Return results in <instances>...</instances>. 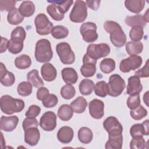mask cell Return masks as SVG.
I'll list each match as a JSON object with an SVG mask.
<instances>
[{"label": "cell", "instance_id": "cell-1", "mask_svg": "<svg viewBox=\"0 0 149 149\" xmlns=\"http://www.w3.org/2000/svg\"><path fill=\"white\" fill-rule=\"evenodd\" d=\"M104 28L110 34V40L114 46L120 48L126 44V36L118 23L111 20L106 21L104 24Z\"/></svg>", "mask_w": 149, "mask_h": 149}, {"label": "cell", "instance_id": "cell-2", "mask_svg": "<svg viewBox=\"0 0 149 149\" xmlns=\"http://www.w3.org/2000/svg\"><path fill=\"white\" fill-rule=\"evenodd\" d=\"M24 102L21 99H16L9 95H2L0 100L2 112L7 115L21 112L24 108Z\"/></svg>", "mask_w": 149, "mask_h": 149}, {"label": "cell", "instance_id": "cell-3", "mask_svg": "<svg viewBox=\"0 0 149 149\" xmlns=\"http://www.w3.org/2000/svg\"><path fill=\"white\" fill-rule=\"evenodd\" d=\"M34 54L36 61L39 62L50 61L53 57V51L49 41L45 38L39 40L36 44Z\"/></svg>", "mask_w": 149, "mask_h": 149}, {"label": "cell", "instance_id": "cell-4", "mask_svg": "<svg viewBox=\"0 0 149 149\" xmlns=\"http://www.w3.org/2000/svg\"><path fill=\"white\" fill-rule=\"evenodd\" d=\"M110 51V47L107 44H91L87 48L86 55L91 59L97 61L101 58L108 55Z\"/></svg>", "mask_w": 149, "mask_h": 149}, {"label": "cell", "instance_id": "cell-5", "mask_svg": "<svg viewBox=\"0 0 149 149\" xmlns=\"http://www.w3.org/2000/svg\"><path fill=\"white\" fill-rule=\"evenodd\" d=\"M87 16V9L86 2L81 0H77L70 13V20L74 23L83 22Z\"/></svg>", "mask_w": 149, "mask_h": 149}, {"label": "cell", "instance_id": "cell-6", "mask_svg": "<svg viewBox=\"0 0 149 149\" xmlns=\"http://www.w3.org/2000/svg\"><path fill=\"white\" fill-rule=\"evenodd\" d=\"M56 51L61 61L65 65L72 64L75 61V55L70 45L65 42L58 44Z\"/></svg>", "mask_w": 149, "mask_h": 149}, {"label": "cell", "instance_id": "cell-7", "mask_svg": "<svg viewBox=\"0 0 149 149\" xmlns=\"http://www.w3.org/2000/svg\"><path fill=\"white\" fill-rule=\"evenodd\" d=\"M109 95L111 97H118L120 95L125 88V81L118 74H112L108 81Z\"/></svg>", "mask_w": 149, "mask_h": 149}, {"label": "cell", "instance_id": "cell-8", "mask_svg": "<svg viewBox=\"0 0 149 149\" xmlns=\"http://www.w3.org/2000/svg\"><path fill=\"white\" fill-rule=\"evenodd\" d=\"M36 32L40 35H48L51 33L54 27L48 17L44 13L38 14L34 19Z\"/></svg>", "mask_w": 149, "mask_h": 149}, {"label": "cell", "instance_id": "cell-9", "mask_svg": "<svg viewBox=\"0 0 149 149\" xmlns=\"http://www.w3.org/2000/svg\"><path fill=\"white\" fill-rule=\"evenodd\" d=\"M97 29V25L94 23L86 22L83 23L80 29L83 40L87 42L95 41L98 37Z\"/></svg>", "mask_w": 149, "mask_h": 149}, {"label": "cell", "instance_id": "cell-10", "mask_svg": "<svg viewBox=\"0 0 149 149\" xmlns=\"http://www.w3.org/2000/svg\"><path fill=\"white\" fill-rule=\"evenodd\" d=\"M143 59L140 56L131 55L120 62L119 69L123 73H128L130 70H134L140 68Z\"/></svg>", "mask_w": 149, "mask_h": 149}, {"label": "cell", "instance_id": "cell-11", "mask_svg": "<svg viewBox=\"0 0 149 149\" xmlns=\"http://www.w3.org/2000/svg\"><path fill=\"white\" fill-rule=\"evenodd\" d=\"M40 126L45 131L54 130L56 126V115L52 111L45 112L40 120Z\"/></svg>", "mask_w": 149, "mask_h": 149}, {"label": "cell", "instance_id": "cell-12", "mask_svg": "<svg viewBox=\"0 0 149 149\" xmlns=\"http://www.w3.org/2000/svg\"><path fill=\"white\" fill-rule=\"evenodd\" d=\"M89 113L91 116L95 119H101L104 115V104L98 99H93L88 105Z\"/></svg>", "mask_w": 149, "mask_h": 149}, {"label": "cell", "instance_id": "cell-13", "mask_svg": "<svg viewBox=\"0 0 149 149\" xmlns=\"http://www.w3.org/2000/svg\"><path fill=\"white\" fill-rule=\"evenodd\" d=\"M97 61H94L88 57L86 54L83 58V65L80 68L81 74L86 77L93 76L96 72Z\"/></svg>", "mask_w": 149, "mask_h": 149}, {"label": "cell", "instance_id": "cell-14", "mask_svg": "<svg viewBox=\"0 0 149 149\" xmlns=\"http://www.w3.org/2000/svg\"><path fill=\"white\" fill-rule=\"evenodd\" d=\"M18 122L19 118L17 116H2L0 121L1 130L5 132H12L16 127Z\"/></svg>", "mask_w": 149, "mask_h": 149}, {"label": "cell", "instance_id": "cell-15", "mask_svg": "<svg viewBox=\"0 0 149 149\" xmlns=\"http://www.w3.org/2000/svg\"><path fill=\"white\" fill-rule=\"evenodd\" d=\"M143 89L140 78L134 75L132 76L128 79V84L127 86V94L130 95L139 94Z\"/></svg>", "mask_w": 149, "mask_h": 149}, {"label": "cell", "instance_id": "cell-16", "mask_svg": "<svg viewBox=\"0 0 149 149\" xmlns=\"http://www.w3.org/2000/svg\"><path fill=\"white\" fill-rule=\"evenodd\" d=\"M0 81L3 86L6 87L11 86L15 82L14 74L7 70L2 62L0 63Z\"/></svg>", "mask_w": 149, "mask_h": 149}, {"label": "cell", "instance_id": "cell-17", "mask_svg": "<svg viewBox=\"0 0 149 149\" xmlns=\"http://www.w3.org/2000/svg\"><path fill=\"white\" fill-rule=\"evenodd\" d=\"M40 139V133L38 127H31L24 131V141L30 146L37 144Z\"/></svg>", "mask_w": 149, "mask_h": 149}, {"label": "cell", "instance_id": "cell-18", "mask_svg": "<svg viewBox=\"0 0 149 149\" xmlns=\"http://www.w3.org/2000/svg\"><path fill=\"white\" fill-rule=\"evenodd\" d=\"M123 144L122 133L109 134L108 140L105 143L106 149H121Z\"/></svg>", "mask_w": 149, "mask_h": 149}, {"label": "cell", "instance_id": "cell-19", "mask_svg": "<svg viewBox=\"0 0 149 149\" xmlns=\"http://www.w3.org/2000/svg\"><path fill=\"white\" fill-rule=\"evenodd\" d=\"M41 73L42 78L47 81H54L57 76L55 68L50 63H45L42 66Z\"/></svg>", "mask_w": 149, "mask_h": 149}, {"label": "cell", "instance_id": "cell-20", "mask_svg": "<svg viewBox=\"0 0 149 149\" xmlns=\"http://www.w3.org/2000/svg\"><path fill=\"white\" fill-rule=\"evenodd\" d=\"M73 136V130L69 126H65L61 127L57 133L58 140L63 144H68L71 142Z\"/></svg>", "mask_w": 149, "mask_h": 149}, {"label": "cell", "instance_id": "cell-21", "mask_svg": "<svg viewBox=\"0 0 149 149\" xmlns=\"http://www.w3.org/2000/svg\"><path fill=\"white\" fill-rule=\"evenodd\" d=\"M103 126L108 133L114 131H123V127L118 119L114 116H109L103 123Z\"/></svg>", "mask_w": 149, "mask_h": 149}, {"label": "cell", "instance_id": "cell-22", "mask_svg": "<svg viewBox=\"0 0 149 149\" xmlns=\"http://www.w3.org/2000/svg\"><path fill=\"white\" fill-rule=\"evenodd\" d=\"M62 77L67 84H73L78 79V74L76 71L72 68H65L62 70Z\"/></svg>", "mask_w": 149, "mask_h": 149}, {"label": "cell", "instance_id": "cell-23", "mask_svg": "<svg viewBox=\"0 0 149 149\" xmlns=\"http://www.w3.org/2000/svg\"><path fill=\"white\" fill-rule=\"evenodd\" d=\"M125 6L131 12L139 13L143 10L145 6V1L143 0H126L125 1Z\"/></svg>", "mask_w": 149, "mask_h": 149}, {"label": "cell", "instance_id": "cell-24", "mask_svg": "<svg viewBox=\"0 0 149 149\" xmlns=\"http://www.w3.org/2000/svg\"><path fill=\"white\" fill-rule=\"evenodd\" d=\"M126 24L129 26L134 27L139 26L141 28H144L146 26V22L145 21L143 16L141 15H136L134 16H128L125 19Z\"/></svg>", "mask_w": 149, "mask_h": 149}, {"label": "cell", "instance_id": "cell-25", "mask_svg": "<svg viewBox=\"0 0 149 149\" xmlns=\"http://www.w3.org/2000/svg\"><path fill=\"white\" fill-rule=\"evenodd\" d=\"M18 9L23 17H30L34 14L36 8L33 2L24 1L20 5Z\"/></svg>", "mask_w": 149, "mask_h": 149}, {"label": "cell", "instance_id": "cell-26", "mask_svg": "<svg viewBox=\"0 0 149 149\" xmlns=\"http://www.w3.org/2000/svg\"><path fill=\"white\" fill-rule=\"evenodd\" d=\"M27 80L33 86L37 88L42 87L44 84L43 80L39 76L38 71L36 69H33L27 74Z\"/></svg>", "mask_w": 149, "mask_h": 149}, {"label": "cell", "instance_id": "cell-27", "mask_svg": "<svg viewBox=\"0 0 149 149\" xmlns=\"http://www.w3.org/2000/svg\"><path fill=\"white\" fill-rule=\"evenodd\" d=\"M70 106L73 112L77 113H81L86 111L87 102L83 97L79 96L71 102Z\"/></svg>", "mask_w": 149, "mask_h": 149}, {"label": "cell", "instance_id": "cell-28", "mask_svg": "<svg viewBox=\"0 0 149 149\" xmlns=\"http://www.w3.org/2000/svg\"><path fill=\"white\" fill-rule=\"evenodd\" d=\"M126 50L129 55H137L143 50V44L140 41H129L126 44Z\"/></svg>", "mask_w": 149, "mask_h": 149}, {"label": "cell", "instance_id": "cell-29", "mask_svg": "<svg viewBox=\"0 0 149 149\" xmlns=\"http://www.w3.org/2000/svg\"><path fill=\"white\" fill-rule=\"evenodd\" d=\"M77 136L79 141L83 144L90 143L93 137V134L92 130L87 127H81L78 130Z\"/></svg>", "mask_w": 149, "mask_h": 149}, {"label": "cell", "instance_id": "cell-30", "mask_svg": "<svg viewBox=\"0 0 149 149\" xmlns=\"http://www.w3.org/2000/svg\"><path fill=\"white\" fill-rule=\"evenodd\" d=\"M73 111L70 105L68 104H63L61 105L57 112V115L59 118L63 121L70 120L73 116Z\"/></svg>", "mask_w": 149, "mask_h": 149}, {"label": "cell", "instance_id": "cell-31", "mask_svg": "<svg viewBox=\"0 0 149 149\" xmlns=\"http://www.w3.org/2000/svg\"><path fill=\"white\" fill-rule=\"evenodd\" d=\"M79 91L82 95H88L92 93L94 88V83L93 80L88 79L81 81L79 86Z\"/></svg>", "mask_w": 149, "mask_h": 149}, {"label": "cell", "instance_id": "cell-32", "mask_svg": "<svg viewBox=\"0 0 149 149\" xmlns=\"http://www.w3.org/2000/svg\"><path fill=\"white\" fill-rule=\"evenodd\" d=\"M24 20V17L21 15L17 8L9 12L7 15V20L12 25H17L21 23Z\"/></svg>", "mask_w": 149, "mask_h": 149}, {"label": "cell", "instance_id": "cell-33", "mask_svg": "<svg viewBox=\"0 0 149 149\" xmlns=\"http://www.w3.org/2000/svg\"><path fill=\"white\" fill-rule=\"evenodd\" d=\"M15 65L16 67L19 69H25L30 66L31 65V60L29 55L22 54L16 58Z\"/></svg>", "mask_w": 149, "mask_h": 149}, {"label": "cell", "instance_id": "cell-34", "mask_svg": "<svg viewBox=\"0 0 149 149\" xmlns=\"http://www.w3.org/2000/svg\"><path fill=\"white\" fill-rule=\"evenodd\" d=\"M26 33L24 28L22 26H17L11 33L10 40L16 41L23 42L26 38Z\"/></svg>", "mask_w": 149, "mask_h": 149}, {"label": "cell", "instance_id": "cell-35", "mask_svg": "<svg viewBox=\"0 0 149 149\" xmlns=\"http://www.w3.org/2000/svg\"><path fill=\"white\" fill-rule=\"evenodd\" d=\"M100 68L104 73H110L115 69V62L112 58H105L100 62Z\"/></svg>", "mask_w": 149, "mask_h": 149}, {"label": "cell", "instance_id": "cell-36", "mask_svg": "<svg viewBox=\"0 0 149 149\" xmlns=\"http://www.w3.org/2000/svg\"><path fill=\"white\" fill-rule=\"evenodd\" d=\"M95 94L100 97H105L109 92L108 84L105 81H100L97 82L94 86Z\"/></svg>", "mask_w": 149, "mask_h": 149}, {"label": "cell", "instance_id": "cell-37", "mask_svg": "<svg viewBox=\"0 0 149 149\" xmlns=\"http://www.w3.org/2000/svg\"><path fill=\"white\" fill-rule=\"evenodd\" d=\"M51 34L56 39H62L66 38L69 34V30L65 26L57 25L53 27Z\"/></svg>", "mask_w": 149, "mask_h": 149}, {"label": "cell", "instance_id": "cell-38", "mask_svg": "<svg viewBox=\"0 0 149 149\" xmlns=\"http://www.w3.org/2000/svg\"><path fill=\"white\" fill-rule=\"evenodd\" d=\"M47 10L49 16L56 21L62 20L64 18V14L59 10L55 4L49 5L47 8Z\"/></svg>", "mask_w": 149, "mask_h": 149}, {"label": "cell", "instance_id": "cell-39", "mask_svg": "<svg viewBox=\"0 0 149 149\" xmlns=\"http://www.w3.org/2000/svg\"><path fill=\"white\" fill-rule=\"evenodd\" d=\"M130 134L132 138H133L136 137H141L144 135L148 136L149 133L146 132L143 123H137L133 125L130 127Z\"/></svg>", "mask_w": 149, "mask_h": 149}, {"label": "cell", "instance_id": "cell-40", "mask_svg": "<svg viewBox=\"0 0 149 149\" xmlns=\"http://www.w3.org/2000/svg\"><path fill=\"white\" fill-rule=\"evenodd\" d=\"M50 3L55 4L59 10L62 13H65L68 11L70 7L73 3L72 0H59V1H48Z\"/></svg>", "mask_w": 149, "mask_h": 149}, {"label": "cell", "instance_id": "cell-41", "mask_svg": "<svg viewBox=\"0 0 149 149\" xmlns=\"http://www.w3.org/2000/svg\"><path fill=\"white\" fill-rule=\"evenodd\" d=\"M17 91L21 96H29L32 93V85L28 81H22L18 84Z\"/></svg>", "mask_w": 149, "mask_h": 149}, {"label": "cell", "instance_id": "cell-42", "mask_svg": "<svg viewBox=\"0 0 149 149\" xmlns=\"http://www.w3.org/2000/svg\"><path fill=\"white\" fill-rule=\"evenodd\" d=\"M76 94V90L71 84H66L61 89V96L66 100L72 98Z\"/></svg>", "mask_w": 149, "mask_h": 149}, {"label": "cell", "instance_id": "cell-43", "mask_svg": "<svg viewBox=\"0 0 149 149\" xmlns=\"http://www.w3.org/2000/svg\"><path fill=\"white\" fill-rule=\"evenodd\" d=\"M130 115L133 119L138 120L141 119L147 115V111L142 105H140L136 108L131 109Z\"/></svg>", "mask_w": 149, "mask_h": 149}, {"label": "cell", "instance_id": "cell-44", "mask_svg": "<svg viewBox=\"0 0 149 149\" xmlns=\"http://www.w3.org/2000/svg\"><path fill=\"white\" fill-rule=\"evenodd\" d=\"M144 35L143 29L139 26L133 27L129 31V37L133 41H140Z\"/></svg>", "mask_w": 149, "mask_h": 149}, {"label": "cell", "instance_id": "cell-45", "mask_svg": "<svg viewBox=\"0 0 149 149\" xmlns=\"http://www.w3.org/2000/svg\"><path fill=\"white\" fill-rule=\"evenodd\" d=\"M146 144L143 136L133 137L130 141V148L132 149H143L146 148Z\"/></svg>", "mask_w": 149, "mask_h": 149}, {"label": "cell", "instance_id": "cell-46", "mask_svg": "<svg viewBox=\"0 0 149 149\" xmlns=\"http://www.w3.org/2000/svg\"><path fill=\"white\" fill-rule=\"evenodd\" d=\"M23 48V42H16L11 40H9L8 44V51L13 54H17L20 53Z\"/></svg>", "mask_w": 149, "mask_h": 149}, {"label": "cell", "instance_id": "cell-47", "mask_svg": "<svg viewBox=\"0 0 149 149\" xmlns=\"http://www.w3.org/2000/svg\"><path fill=\"white\" fill-rule=\"evenodd\" d=\"M140 105V98L139 94L130 95L127 100V105L130 109L136 108Z\"/></svg>", "mask_w": 149, "mask_h": 149}, {"label": "cell", "instance_id": "cell-48", "mask_svg": "<svg viewBox=\"0 0 149 149\" xmlns=\"http://www.w3.org/2000/svg\"><path fill=\"white\" fill-rule=\"evenodd\" d=\"M22 126L24 131L31 127H38V122L36 118L27 116L22 123Z\"/></svg>", "mask_w": 149, "mask_h": 149}, {"label": "cell", "instance_id": "cell-49", "mask_svg": "<svg viewBox=\"0 0 149 149\" xmlns=\"http://www.w3.org/2000/svg\"><path fill=\"white\" fill-rule=\"evenodd\" d=\"M58 102V97L53 94H49V95L43 101H42L43 105L47 108H53L56 105Z\"/></svg>", "mask_w": 149, "mask_h": 149}, {"label": "cell", "instance_id": "cell-50", "mask_svg": "<svg viewBox=\"0 0 149 149\" xmlns=\"http://www.w3.org/2000/svg\"><path fill=\"white\" fill-rule=\"evenodd\" d=\"M16 1L13 0H1L0 1V10L1 11H7L10 12L12 10L14 9Z\"/></svg>", "mask_w": 149, "mask_h": 149}, {"label": "cell", "instance_id": "cell-51", "mask_svg": "<svg viewBox=\"0 0 149 149\" xmlns=\"http://www.w3.org/2000/svg\"><path fill=\"white\" fill-rule=\"evenodd\" d=\"M41 112V108L39 106L36 105H31L29 108L28 110L26 111L25 115L26 116L34 117L37 116Z\"/></svg>", "mask_w": 149, "mask_h": 149}, {"label": "cell", "instance_id": "cell-52", "mask_svg": "<svg viewBox=\"0 0 149 149\" xmlns=\"http://www.w3.org/2000/svg\"><path fill=\"white\" fill-rule=\"evenodd\" d=\"M148 59L147 60L145 65L139 70H137L135 72V75L138 76L139 77H148L149 76V64H148Z\"/></svg>", "mask_w": 149, "mask_h": 149}, {"label": "cell", "instance_id": "cell-53", "mask_svg": "<svg viewBox=\"0 0 149 149\" xmlns=\"http://www.w3.org/2000/svg\"><path fill=\"white\" fill-rule=\"evenodd\" d=\"M49 94V91L46 87H40L36 94L37 98L40 101H43L45 100Z\"/></svg>", "mask_w": 149, "mask_h": 149}, {"label": "cell", "instance_id": "cell-54", "mask_svg": "<svg viewBox=\"0 0 149 149\" xmlns=\"http://www.w3.org/2000/svg\"><path fill=\"white\" fill-rule=\"evenodd\" d=\"M86 5L90 9L94 10H97L100 7L101 1L97 0H87L86 2Z\"/></svg>", "mask_w": 149, "mask_h": 149}, {"label": "cell", "instance_id": "cell-55", "mask_svg": "<svg viewBox=\"0 0 149 149\" xmlns=\"http://www.w3.org/2000/svg\"><path fill=\"white\" fill-rule=\"evenodd\" d=\"M8 44H9V40L6 38L1 37V49H0L1 53H3L6 51V50L8 48Z\"/></svg>", "mask_w": 149, "mask_h": 149}, {"label": "cell", "instance_id": "cell-56", "mask_svg": "<svg viewBox=\"0 0 149 149\" xmlns=\"http://www.w3.org/2000/svg\"><path fill=\"white\" fill-rule=\"evenodd\" d=\"M148 93H149V91H147L143 95V101L147 106H148Z\"/></svg>", "mask_w": 149, "mask_h": 149}, {"label": "cell", "instance_id": "cell-57", "mask_svg": "<svg viewBox=\"0 0 149 149\" xmlns=\"http://www.w3.org/2000/svg\"><path fill=\"white\" fill-rule=\"evenodd\" d=\"M143 17L146 22V23H148L149 22V16H148V9H147V11L146 12L144 15L143 16Z\"/></svg>", "mask_w": 149, "mask_h": 149}]
</instances>
